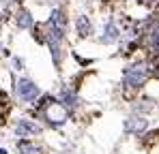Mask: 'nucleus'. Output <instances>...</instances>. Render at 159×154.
<instances>
[{
	"label": "nucleus",
	"mask_w": 159,
	"mask_h": 154,
	"mask_svg": "<svg viewBox=\"0 0 159 154\" xmlns=\"http://www.w3.org/2000/svg\"><path fill=\"white\" fill-rule=\"evenodd\" d=\"M41 116L50 122V124H54V126H60V124H65L67 122V107L62 105V103L54 101V99H45L43 101V105H41Z\"/></svg>",
	"instance_id": "f257e3e1"
},
{
	"label": "nucleus",
	"mask_w": 159,
	"mask_h": 154,
	"mask_svg": "<svg viewBox=\"0 0 159 154\" xmlns=\"http://www.w3.org/2000/svg\"><path fill=\"white\" fill-rule=\"evenodd\" d=\"M146 79H148V64L146 62H135L125 71L123 83H125L127 90H138L146 83Z\"/></svg>",
	"instance_id": "f03ea898"
},
{
	"label": "nucleus",
	"mask_w": 159,
	"mask_h": 154,
	"mask_svg": "<svg viewBox=\"0 0 159 154\" xmlns=\"http://www.w3.org/2000/svg\"><path fill=\"white\" fill-rule=\"evenodd\" d=\"M15 92H17V96H20L22 101H26V103H34L37 96H39V88H37L34 81H30V79H20L17 86H15Z\"/></svg>",
	"instance_id": "7ed1b4c3"
},
{
	"label": "nucleus",
	"mask_w": 159,
	"mask_h": 154,
	"mask_svg": "<svg viewBox=\"0 0 159 154\" xmlns=\"http://www.w3.org/2000/svg\"><path fill=\"white\" fill-rule=\"evenodd\" d=\"M41 133V126L30 122V120H20L17 126H15V135L17 137H32V135H39Z\"/></svg>",
	"instance_id": "20e7f679"
},
{
	"label": "nucleus",
	"mask_w": 159,
	"mask_h": 154,
	"mask_svg": "<svg viewBox=\"0 0 159 154\" xmlns=\"http://www.w3.org/2000/svg\"><path fill=\"white\" fill-rule=\"evenodd\" d=\"M146 120L144 118H140V116H131L129 120H125V130L127 133H142V130H146Z\"/></svg>",
	"instance_id": "39448f33"
},
{
	"label": "nucleus",
	"mask_w": 159,
	"mask_h": 154,
	"mask_svg": "<svg viewBox=\"0 0 159 154\" xmlns=\"http://www.w3.org/2000/svg\"><path fill=\"white\" fill-rule=\"evenodd\" d=\"M75 28H78V34L82 36V39H86V36L93 34V24H90V19H88L86 15H80V17H78Z\"/></svg>",
	"instance_id": "423d86ee"
},
{
	"label": "nucleus",
	"mask_w": 159,
	"mask_h": 154,
	"mask_svg": "<svg viewBox=\"0 0 159 154\" xmlns=\"http://www.w3.org/2000/svg\"><path fill=\"white\" fill-rule=\"evenodd\" d=\"M118 34H120V32H118L116 24H114V22H107L106 30H103V36H101L99 41H101V43H114V41L118 39Z\"/></svg>",
	"instance_id": "0eeeda50"
},
{
	"label": "nucleus",
	"mask_w": 159,
	"mask_h": 154,
	"mask_svg": "<svg viewBox=\"0 0 159 154\" xmlns=\"http://www.w3.org/2000/svg\"><path fill=\"white\" fill-rule=\"evenodd\" d=\"M146 41H148V47L151 49L159 51V24H153L146 32Z\"/></svg>",
	"instance_id": "6e6552de"
},
{
	"label": "nucleus",
	"mask_w": 159,
	"mask_h": 154,
	"mask_svg": "<svg viewBox=\"0 0 159 154\" xmlns=\"http://www.w3.org/2000/svg\"><path fill=\"white\" fill-rule=\"evenodd\" d=\"M60 101H62V105H65V107L73 109V107L78 105V96H75V94H73L71 90H67V88H65V90L60 92Z\"/></svg>",
	"instance_id": "1a4fd4ad"
},
{
	"label": "nucleus",
	"mask_w": 159,
	"mask_h": 154,
	"mask_svg": "<svg viewBox=\"0 0 159 154\" xmlns=\"http://www.w3.org/2000/svg\"><path fill=\"white\" fill-rule=\"evenodd\" d=\"M15 22H17L20 28H32V17H30L28 11H20L17 17H15Z\"/></svg>",
	"instance_id": "9d476101"
},
{
	"label": "nucleus",
	"mask_w": 159,
	"mask_h": 154,
	"mask_svg": "<svg viewBox=\"0 0 159 154\" xmlns=\"http://www.w3.org/2000/svg\"><path fill=\"white\" fill-rule=\"evenodd\" d=\"M17 148H20V152L22 154H41L39 148H34L32 143H28V141H20L17 143Z\"/></svg>",
	"instance_id": "9b49d317"
},
{
	"label": "nucleus",
	"mask_w": 159,
	"mask_h": 154,
	"mask_svg": "<svg viewBox=\"0 0 159 154\" xmlns=\"http://www.w3.org/2000/svg\"><path fill=\"white\" fill-rule=\"evenodd\" d=\"M13 66H15L17 71H22V66H24V62H22L20 58H13Z\"/></svg>",
	"instance_id": "f8f14e48"
},
{
	"label": "nucleus",
	"mask_w": 159,
	"mask_h": 154,
	"mask_svg": "<svg viewBox=\"0 0 159 154\" xmlns=\"http://www.w3.org/2000/svg\"><path fill=\"white\" fill-rule=\"evenodd\" d=\"M140 2H142V4H146V6H155L159 0H140Z\"/></svg>",
	"instance_id": "ddd939ff"
},
{
	"label": "nucleus",
	"mask_w": 159,
	"mask_h": 154,
	"mask_svg": "<svg viewBox=\"0 0 159 154\" xmlns=\"http://www.w3.org/2000/svg\"><path fill=\"white\" fill-rule=\"evenodd\" d=\"M0 154H7V150H2V148H0Z\"/></svg>",
	"instance_id": "4468645a"
},
{
	"label": "nucleus",
	"mask_w": 159,
	"mask_h": 154,
	"mask_svg": "<svg viewBox=\"0 0 159 154\" xmlns=\"http://www.w3.org/2000/svg\"><path fill=\"white\" fill-rule=\"evenodd\" d=\"M4 2H13V0H4Z\"/></svg>",
	"instance_id": "2eb2a0df"
},
{
	"label": "nucleus",
	"mask_w": 159,
	"mask_h": 154,
	"mask_svg": "<svg viewBox=\"0 0 159 154\" xmlns=\"http://www.w3.org/2000/svg\"><path fill=\"white\" fill-rule=\"evenodd\" d=\"M0 122H2V113H0Z\"/></svg>",
	"instance_id": "dca6fc26"
},
{
	"label": "nucleus",
	"mask_w": 159,
	"mask_h": 154,
	"mask_svg": "<svg viewBox=\"0 0 159 154\" xmlns=\"http://www.w3.org/2000/svg\"><path fill=\"white\" fill-rule=\"evenodd\" d=\"M0 51H2V45H0Z\"/></svg>",
	"instance_id": "f3484780"
}]
</instances>
